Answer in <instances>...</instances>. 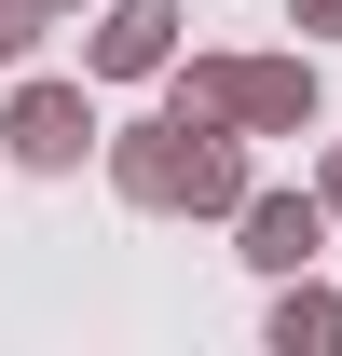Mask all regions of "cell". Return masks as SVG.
Returning a JSON list of instances; mask_svg holds the SVG:
<instances>
[{
	"label": "cell",
	"instance_id": "cell-1",
	"mask_svg": "<svg viewBox=\"0 0 342 356\" xmlns=\"http://www.w3.org/2000/svg\"><path fill=\"white\" fill-rule=\"evenodd\" d=\"M110 192L137 220H233L260 178H247V124L206 110V96H165L151 124H110Z\"/></svg>",
	"mask_w": 342,
	"mask_h": 356
},
{
	"label": "cell",
	"instance_id": "cell-2",
	"mask_svg": "<svg viewBox=\"0 0 342 356\" xmlns=\"http://www.w3.org/2000/svg\"><path fill=\"white\" fill-rule=\"evenodd\" d=\"M178 96H206V110H233L247 137H315V55H192L178 69Z\"/></svg>",
	"mask_w": 342,
	"mask_h": 356
},
{
	"label": "cell",
	"instance_id": "cell-7",
	"mask_svg": "<svg viewBox=\"0 0 342 356\" xmlns=\"http://www.w3.org/2000/svg\"><path fill=\"white\" fill-rule=\"evenodd\" d=\"M55 14H69V0H0V55H28V42L55 28Z\"/></svg>",
	"mask_w": 342,
	"mask_h": 356
},
{
	"label": "cell",
	"instance_id": "cell-8",
	"mask_svg": "<svg viewBox=\"0 0 342 356\" xmlns=\"http://www.w3.org/2000/svg\"><path fill=\"white\" fill-rule=\"evenodd\" d=\"M288 28L301 42H342V0H288Z\"/></svg>",
	"mask_w": 342,
	"mask_h": 356
},
{
	"label": "cell",
	"instance_id": "cell-4",
	"mask_svg": "<svg viewBox=\"0 0 342 356\" xmlns=\"http://www.w3.org/2000/svg\"><path fill=\"white\" fill-rule=\"evenodd\" d=\"M329 220H342L329 192H247V206H233V261L288 288V274L315 261V247H329Z\"/></svg>",
	"mask_w": 342,
	"mask_h": 356
},
{
	"label": "cell",
	"instance_id": "cell-3",
	"mask_svg": "<svg viewBox=\"0 0 342 356\" xmlns=\"http://www.w3.org/2000/svg\"><path fill=\"white\" fill-rule=\"evenodd\" d=\"M0 151H14L28 178H69L83 151H110V124H96L83 83H14V96H0Z\"/></svg>",
	"mask_w": 342,
	"mask_h": 356
},
{
	"label": "cell",
	"instance_id": "cell-6",
	"mask_svg": "<svg viewBox=\"0 0 342 356\" xmlns=\"http://www.w3.org/2000/svg\"><path fill=\"white\" fill-rule=\"evenodd\" d=\"M274 356H342V302L329 288H301V274L274 288Z\"/></svg>",
	"mask_w": 342,
	"mask_h": 356
},
{
	"label": "cell",
	"instance_id": "cell-9",
	"mask_svg": "<svg viewBox=\"0 0 342 356\" xmlns=\"http://www.w3.org/2000/svg\"><path fill=\"white\" fill-rule=\"evenodd\" d=\"M315 192H329V206H342V137H329V165H315Z\"/></svg>",
	"mask_w": 342,
	"mask_h": 356
},
{
	"label": "cell",
	"instance_id": "cell-5",
	"mask_svg": "<svg viewBox=\"0 0 342 356\" xmlns=\"http://www.w3.org/2000/svg\"><path fill=\"white\" fill-rule=\"evenodd\" d=\"M96 83H165L178 69V0H110L96 14V42H83Z\"/></svg>",
	"mask_w": 342,
	"mask_h": 356
}]
</instances>
